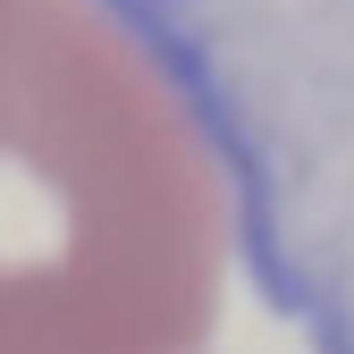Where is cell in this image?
<instances>
[{
    "label": "cell",
    "mask_w": 354,
    "mask_h": 354,
    "mask_svg": "<svg viewBox=\"0 0 354 354\" xmlns=\"http://www.w3.org/2000/svg\"><path fill=\"white\" fill-rule=\"evenodd\" d=\"M219 169L102 0H0V354H169L211 313Z\"/></svg>",
    "instance_id": "6da1fadb"
},
{
    "label": "cell",
    "mask_w": 354,
    "mask_h": 354,
    "mask_svg": "<svg viewBox=\"0 0 354 354\" xmlns=\"http://www.w3.org/2000/svg\"><path fill=\"white\" fill-rule=\"evenodd\" d=\"M177 93L236 253L313 354H354V0H102Z\"/></svg>",
    "instance_id": "7a4b0ae2"
}]
</instances>
